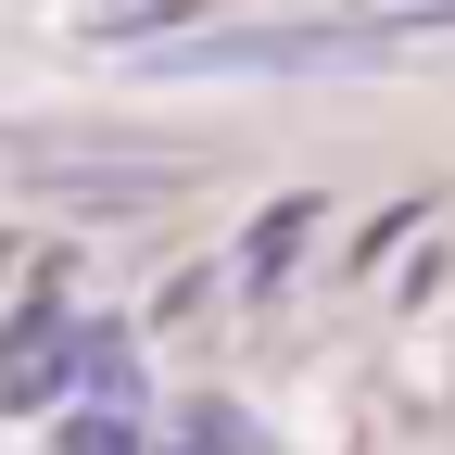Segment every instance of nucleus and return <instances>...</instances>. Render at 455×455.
Masks as SVG:
<instances>
[{"instance_id":"obj_1","label":"nucleus","mask_w":455,"mask_h":455,"mask_svg":"<svg viewBox=\"0 0 455 455\" xmlns=\"http://www.w3.org/2000/svg\"><path fill=\"white\" fill-rule=\"evenodd\" d=\"M164 13H190V0H89L76 26H89V38H140V26H164Z\"/></svg>"},{"instance_id":"obj_2","label":"nucleus","mask_w":455,"mask_h":455,"mask_svg":"<svg viewBox=\"0 0 455 455\" xmlns=\"http://www.w3.org/2000/svg\"><path fill=\"white\" fill-rule=\"evenodd\" d=\"M304 215H316V203H278V215L253 228V253H241V266H253V278H278V266H291V241H304Z\"/></svg>"},{"instance_id":"obj_3","label":"nucleus","mask_w":455,"mask_h":455,"mask_svg":"<svg viewBox=\"0 0 455 455\" xmlns=\"http://www.w3.org/2000/svg\"><path fill=\"white\" fill-rule=\"evenodd\" d=\"M76 455H140V443H127V418H89V430H76Z\"/></svg>"}]
</instances>
